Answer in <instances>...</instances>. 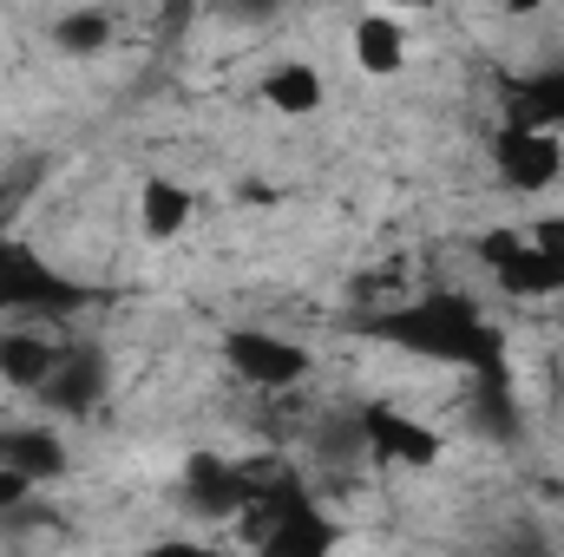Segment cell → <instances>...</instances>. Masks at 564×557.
<instances>
[{
  "mask_svg": "<svg viewBox=\"0 0 564 557\" xmlns=\"http://www.w3.org/2000/svg\"><path fill=\"white\" fill-rule=\"evenodd\" d=\"M348 53H355V66L368 79H388V73L408 66V26L394 13H361L355 33H348Z\"/></svg>",
  "mask_w": 564,
  "mask_h": 557,
  "instance_id": "cell-13",
  "label": "cell"
},
{
  "mask_svg": "<svg viewBox=\"0 0 564 557\" xmlns=\"http://www.w3.org/2000/svg\"><path fill=\"white\" fill-rule=\"evenodd\" d=\"M361 335L381 341V348H401L414 361H433V368H459L473 381L512 368L506 328L466 288H426V295H408V302H394L381 315H361Z\"/></svg>",
  "mask_w": 564,
  "mask_h": 557,
  "instance_id": "cell-1",
  "label": "cell"
},
{
  "mask_svg": "<svg viewBox=\"0 0 564 557\" xmlns=\"http://www.w3.org/2000/svg\"><path fill=\"white\" fill-rule=\"evenodd\" d=\"M139 557H217L210 545H197V538H164V545H144Z\"/></svg>",
  "mask_w": 564,
  "mask_h": 557,
  "instance_id": "cell-18",
  "label": "cell"
},
{
  "mask_svg": "<svg viewBox=\"0 0 564 557\" xmlns=\"http://www.w3.org/2000/svg\"><path fill=\"white\" fill-rule=\"evenodd\" d=\"M106 387H112L106 348H93V341H59V368H53V381L40 387V407H53L59 419H79L106 401Z\"/></svg>",
  "mask_w": 564,
  "mask_h": 557,
  "instance_id": "cell-9",
  "label": "cell"
},
{
  "mask_svg": "<svg viewBox=\"0 0 564 557\" xmlns=\"http://www.w3.org/2000/svg\"><path fill=\"white\" fill-rule=\"evenodd\" d=\"M0 466L26 472L33 485H53V479H66V439L53 426H13V433H0Z\"/></svg>",
  "mask_w": 564,
  "mask_h": 557,
  "instance_id": "cell-12",
  "label": "cell"
},
{
  "mask_svg": "<svg viewBox=\"0 0 564 557\" xmlns=\"http://www.w3.org/2000/svg\"><path fill=\"white\" fill-rule=\"evenodd\" d=\"M53 368H59V341L53 335H40V328H0V381L7 387H20V394L40 401V387L53 381Z\"/></svg>",
  "mask_w": 564,
  "mask_h": 557,
  "instance_id": "cell-10",
  "label": "cell"
},
{
  "mask_svg": "<svg viewBox=\"0 0 564 557\" xmlns=\"http://www.w3.org/2000/svg\"><path fill=\"white\" fill-rule=\"evenodd\" d=\"M191 210H197V197L177 184V177H144L139 184V230L151 243H171V237H184L191 230Z\"/></svg>",
  "mask_w": 564,
  "mask_h": 557,
  "instance_id": "cell-14",
  "label": "cell"
},
{
  "mask_svg": "<svg viewBox=\"0 0 564 557\" xmlns=\"http://www.w3.org/2000/svg\"><path fill=\"white\" fill-rule=\"evenodd\" d=\"M33 499H40V485H33L26 472H7V466H0V518H20Z\"/></svg>",
  "mask_w": 564,
  "mask_h": 557,
  "instance_id": "cell-17",
  "label": "cell"
},
{
  "mask_svg": "<svg viewBox=\"0 0 564 557\" xmlns=\"http://www.w3.org/2000/svg\"><path fill=\"white\" fill-rule=\"evenodd\" d=\"M257 557H335L341 525L295 466H257V505L237 525Z\"/></svg>",
  "mask_w": 564,
  "mask_h": 557,
  "instance_id": "cell-2",
  "label": "cell"
},
{
  "mask_svg": "<svg viewBox=\"0 0 564 557\" xmlns=\"http://www.w3.org/2000/svg\"><path fill=\"white\" fill-rule=\"evenodd\" d=\"M224 368L250 387V394H295L315 374V354L302 341H289L276 328H230L224 335Z\"/></svg>",
  "mask_w": 564,
  "mask_h": 557,
  "instance_id": "cell-4",
  "label": "cell"
},
{
  "mask_svg": "<svg viewBox=\"0 0 564 557\" xmlns=\"http://www.w3.org/2000/svg\"><path fill=\"white\" fill-rule=\"evenodd\" d=\"M322 99H328V92H322V73H315L308 59H282V66L263 73V106L282 112V119H315Z\"/></svg>",
  "mask_w": 564,
  "mask_h": 557,
  "instance_id": "cell-15",
  "label": "cell"
},
{
  "mask_svg": "<svg viewBox=\"0 0 564 557\" xmlns=\"http://www.w3.org/2000/svg\"><path fill=\"white\" fill-rule=\"evenodd\" d=\"M355 426H361V459H368V466H388V472H426V466H440V452H446V439H440L421 414L388 407V401L361 407Z\"/></svg>",
  "mask_w": 564,
  "mask_h": 557,
  "instance_id": "cell-7",
  "label": "cell"
},
{
  "mask_svg": "<svg viewBox=\"0 0 564 557\" xmlns=\"http://www.w3.org/2000/svg\"><path fill=\"white\" fill-rule=\"evenodd\" d=\"M86 302H93V288L79 276L53 270L33 243H20V237L0 230V315H7L13 328H33V321H46V315H73V308H86Z\"/></svg>",
  "mask_w": 564,
  "mask_h": 557,
  "instance_id": "cell-3",
  "label": "cell"
},
{
  "mask_svg": "<svg viewBox=\"0 0 564 557\" xmlns=\"http://www.w3.org/2000/svg\"><path fill=\"white\" fill-rule=\"evenodd\" d=\"M53 46H59V53H79V59L106 53V46H112V13H99V7L59 13V20H53Z\"/></svg>",
  "mask_w": 564,
  "mask_h": 557,
  "instance_id": "cell-16",
  "label": "cell"
},
{
  "mask_svg": "<svg viewBox=\"0 0 564 557\" xmlns=\"http://www.w3.org/2000/svg\"><path fill=\"white\" fill-rule=\"evenodd\" d=\"M479 263H486L492 288L512 295V302H552V295H564V250H545L532 237L492 230L479 243Z\"/></svg>",
  "mask_w": 564,
  "mask_h": 557,
  "instance_id": "cell-6",
  "label": "cell"
},
{
  "mask_svg": "<svg viewBox=\"0 0 564 557\" xmlns=\"http://www.w3.org/2000/svg\"><path fill=\"white\" fill-rule=\"evenodd\" d=\"M177 499L191 518H210V525H243L250 505H257V466H237L224 452H191L177 466Z\"/></svg>",
  "mask_w": 564,
  "mask_h": 557,
  "instance_id": "cell-5",
  "label": "cell"
},
{
  "mask_svg": "<svg viewBox=\"0 0 564 557\" xmlns=\"http://www.w3.org/2000/svg\"><path fill=\"white\" fill-rule=\"evenodd\" d=\"M492 177L512 190V197H545L564 184V139L558 132H525V125H506L492 132Z\"/></svg>",
  "mask_w": 564,
  "mask_h": 557,
  "instance_id": "cell-8",
  "label": "cell"
},
{
  "mask_svg": "<svg viewBox=\"0 0 564 557\" xmlns=\"http://www.w3.org/2000/svg\"><path fill=\"white\" fill-rule=\"evenodd\" d=\"M506 125L525 132H558L564 139V66H539L506 92Z\"/></svg>",
  "mask_w": 564,
  "mask_h": 557,
  "instance_id": "cell-11",
  "label": "cell"
}]
</instances>
